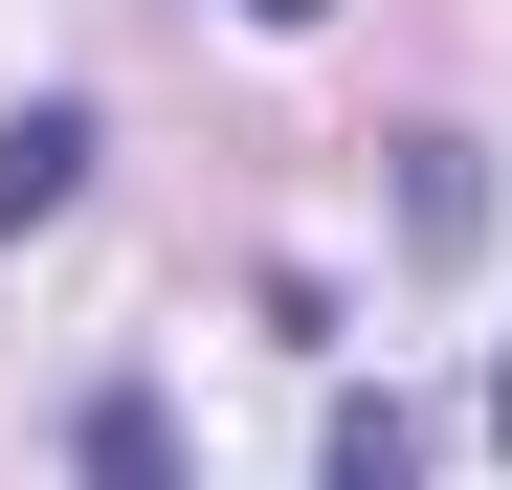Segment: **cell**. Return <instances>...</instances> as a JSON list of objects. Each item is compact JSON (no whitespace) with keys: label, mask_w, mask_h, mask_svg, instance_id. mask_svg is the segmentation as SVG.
I'll use <instances>...</instances> for the list:
<instances>
[{"label":"cell","mask_w":512,"mask_h":490,"mask_svg":"<svg viewBox=\"0 0 512 490\" xmlns=\"http://www.w3.org/2000/svg\"><path fill=\"white\" fill-rule=\"evenodd\" d=\"M245 23H334V0H245Z\"/></svg>","instance_id":"3"},{"label":"cell","mask_w":512,"mask_h":490,"mask_svg":"<svg viewBox=\"0 0 512 490\" xmlns=\"http://www.w3.org/2000/svg\"><path fill=\"white\" fill-rule=\"evenodd\" d=\"M490 424H512V379H490Z\"/></svg>","instance_id":"4"},{"label":"cell","mask_w":512,"mask_h":490,"mask_svg":"<svg viewBox=\"0 0 512 490\" xmlns=\"http://www.w3.org/2000/svg\"><path fill=\"white\" fill-rule=\"evenodd\" d=\"M90 156H112V134L67 112V90H45V112H0V245H23V223H67V179H90Z\"/></svg>","instance_id":"1"},{"label":"cell","mask_w":512,"mask_h":490,"mask_svg":"<svg viewBox=\"0 0 512 490\" xmlns=\"http://www.w3.org/2000/svg\"><path fill=\"white\" fill-rule=\"evenodd\" d=\"M401 245H423V268L490 245V156H468V134H401Z\"/></svg>","instance_id":"2"}]
</instances>
